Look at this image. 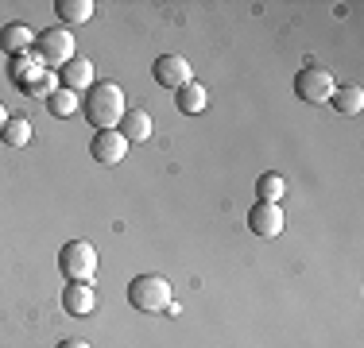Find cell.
Returning a JSON list of instances; mask_svg holds the SVG:
<instances>
[{
	"instance_id": "obj_1",
	"label": "cell",
	"mask_w": 364,
	"mask_h": 348,
	"mask_svg": "<svg viewBox=\"0 0 364 348\" xmlns=\"http://www.w3.org/2000/svg\"><path fill=\"white\" fill-rule=\"evenodd\" d=\"M82 112H85V120H90L97 132H117L120 116L128 112L124 89H120L117 82H93L90 93L82 97Z\"/></svg>"
},
{
	"instance_id": "obj_2",
	"label": "cell",
	"mask_w": 364,
	"mask_h": 348,
	"mask_svg": "<svg viewBox=\"0 0 364 348\" xmlns=\"http://www.w3.org/2000/svg\"><path fill=\"white\" fill-rule=\"evenodd\" d=\"M12 82L20 85L23 93H31V97H50V93L58 89V74L39 62L36 50H28V55L12 58Z\"/></svg>"
},
{
	"instance_id": "obj_3",
	"label": "cell",
	"mask_w": 364,
	"mask_h": 348,
	"mask_svg": "<svg viewBox=\"0 0 364 348\" xmlns=\"http://www.w3.org/2000/svg\"><path fill=\"white\" fill-rule=\"evenodd\" d=\"M128 302L140 313H163L171 306V283L163 275H136L128 283Z\"/></svg>"
},
{
	"instance_id": "obj_4",
	"label": "cell",
	"mask_w": 364,
	"mask_h": 348,
	"mask_svg": "<svg viewBox=\"0 0 364 348\" xmlns=\"http://www.w3.org/2000/svg\"><path fill=\"white\" fill-rule=\"evenodd\" d=\"M36 55H39V62L47 66V70H63L70 58H77V47H74V35H70V28H47V31H39L36 35Z\"/></svg>"
},
{
	"instance_id": "obj_5",
	"label": "cell",
	"mask_w": 364,
	"mask_h": 348,
	"mask_svg": "<svg viewBox=\"0 0 364 348\" xmlns=\"http://www.w3.org/2000/svg\"><path fill=\"white\" fill-rule=\"evenodd\" d=\"M58 271L70 278V283H93V275H97V248L85 240L63 244V251H58Z\"/></svg>"
},
{
	"instance_id": "obj_6",
	"label": "cell",
	"mask_w": 364,
	"mask_h": 348,
	"mask_svg": "<svg viewBox=\"0 0 364 348\" xmlns=\"http://www.w3.org/2000/svg\"><path fill=\"white\" fill-rule=\"evenodd\" d=\"M333 89H337V77L329 74V70H322V66H306V70L294 74V93H299V101H306V104L329 101Z\"/></svg>"
},
{
	"instance_id": "obj_7",
	"label": "cell",
	"mask_w": 364,
	"mask_h": 348,
	"mask_svg": "<svg viewBox=\"0 0 364 348\" xmlns=\"http://www.w3.org/2000/svg\"><path fill=\"white\" fill-rule=\"evenodd\" d=\"M151 74H155V82L163 85V89H182V85H190L194 82V70H190V62L182 55H159L155 58V66H151Z\"/></svg>"
},
{
	"instance_id": "obj_8",
	"label": "cell",
	"mask_w": 364,
	"mask_h": 348,
	"mask_svg": "<svg viewBox=\"0 0 364 348\" xmlns=\"http://www.w3.org/2000/svg\"><path fill=\"white\" fill-rule=\"evenodd\" d=\"M283 209L279 205H267V202H256L252 209H248V229L256 232V236H264V240H272V236H279L283 232Z\"/></svg>"
},
{
	"instance_id": "obj_9",
	"label": "cell",
	"mask_w": 364,
	"mask_h": 348,
	"mask_svg": "<svg viewBox=\"0 0 364 348\" xmlns=\"http://www.w3.org/2000/svg\"><path fill=\"white\" fill-rule=\"evenodd\" d=\"M63 310L70 317H90L97 310V294H93V283H70L63 286Z\"/></svg>"
},
{
	"instance_id": "obj_10",
	"label": "cell",
	"mask_w": 364,
	"mask_h": 348,
	"mask_svg": "<svg viewBox=\"0 0 364 348\" xmlns=\"http://www.w3.org/2000/svg\"><path fill=\"white\" fill-rule=\"evenodd\" d=\"M90 151H93V159H97V163L117 167V163H124L128 143H124V136H120V132H97V136H93V143H90Z\"/></svg>"
},
{
	"instance_id": "obj_11",
	"label": "cell",
	"mask_w": 364,
	"mask_h": 348,
	"mask_svg": "<svg viewBox=\"0 0 364 348\" xmlns=\"http://www.w3.org/2000/svg\"><path fill=\"white\" fill-rule=\"evenodd\" d=\"M117 132L124 136V143H144V139H151V132H155V120H151V112H144V109H128L124 116H120Z\"/></svg>"
},
{
	"instance_id": "obj_12",
	"label": "cell",
	"mask_w": 364,
	"mask_h": 348,
	"mask_svg": "<svg viewBox=\"0 0 364 348\" xmlns=\"http://www.w3.org/2000/svg\"><path fill=\"white\" fill-rule=\"evenodd\" d=\"M31 47H36V31H31L28 23H4V28H0V50H8L12 58L28 55Z\"/></svg>"
},
{
	"instance_id": "obj_13",
	"label": "cell",
	"mask_w": 364,
	"mask_h": 348,
	"mask_svg": "<svg viewBox=\"0 0 364 348\" xmlns=\"http://www.w3.org/2000/svg\"><path fill=\"white\" fill-rule=\"evenodd\" d=\"M58 85L70 89V93L90 89V85H93V62H90V58H70V62L58 70Z\"/></svg>"
},
{
	"instance_id": "obj_14",
	"label": "cell",
	"mask_w": 364,
	"mask_h": 348,
	"mask_svg": "<svg viewBox=\"0 0 364 348\" xmlns=\"http://www.w3.org/2000/svg\"><path fill=\"white\" fill-rule=\"evenodd\" d=\"M175 104H178V112H186V116H198V112H205V104H210V93H205L202 82H190L175 93Z\"/></svg>"
},
{
	"instance_id": "obj_15",
	"label": "cell",
	"mask_w": 364,
	"mask_h": 348,
	"mask_svg": "<svg viewBox=\"0 0 364 348\" xmlns=\"http://www.w3.org/2000/svg\"><path fill=\"white\" fill-rule=\"evenodd\" d=\"M256 197H259V202H267V205H279L283 197H287V178H283V174H275V170L259 174Z\"/></svg>"
},
{
	"instance_id": "obj_16",
	"label": "cell",
	"mask_w": 364,
	"mask_h": 348,
	"mask_svg": "<svg viewBox=\"0 0 364 348\" xmlns=\"http://www.w3.org/2000/svg\"><path fill=\"white\" fill-rule=\"evenodd\" d=\"M329 104H333L341 116H357V112L364 109V89L360 85H341V89H333Z\"/></svg>"
},
{
	"instance_id": "obj_17",
	"label": "cell",
	"mask_w": 364,
	"mask_h": 348,
	"mask_svg": "<svg viewBox=\"0 0 364 348\" xmlns=\"http://www.w3.org/2000/svg\"><path fill=\"white\" fill-rule=\"evenodd\" d=\"M77 109H82V97H77V93H70V89H63V85H58V89L47 97V112H50L55 120H66V116H74Z\"/></svg>"
},
{
	"instance_id": "obj_18",
	"label": "cell",
	"mask_w": 364,
	"mask_h": 348,
	"mask_svg": "<svg viewBox=\"0 0 364 348\" xmlns=\"http://www.w3.org/2000/svg\"><path fill=\"white\" fill-rule=\"evenodd\" d=\"M55 12L63 23H85L93 20V0H55Z\"/></svg>"
},
{
	"instance_id": "obj_19",
	"label": "cell",
	"mask_w": 364,
	"mask_h": 348,
	"mask_svg": "<svg viewBox=\"0 0 364 348\" xmlns=\"http://www.w3.org/2000/svg\"><path fill=\"white\" fill-rule=\"evenodd\" d=\"M31 120L28 116H8V124H4V132H0V139H4L8 147H28L31 143Z\"/></svg>"
},
{
	"instance_id": "obj_20",
	"label": "cell",
	"mask_w": 364,
	"mask_h": 348,
	"mask_svg": "<svg viewBox=\"0 0 364 348\" xmlns=\"http://www.w3.org/2000/svg\"><path fill=\"white\" fill-rule=\"evenodd\" d=\"M58 348H93V344H85V341H63Z\"/></svg>"
},
{
	"instance_id": "obj_21",
	"label": "cell",
	"mask_w": 364,
	"mask_h": 348,
	"mask_svg": "<svg viewBox=\"0 0 364 348\" xmlns=\"http://www.w3.org/2000/svg\"><path fill=\"white\" fill-rule=\"evenodd\" d=\"M4 124H8V109H4V101H0V132H4Z\"/></svg>"
}]
</instances>
